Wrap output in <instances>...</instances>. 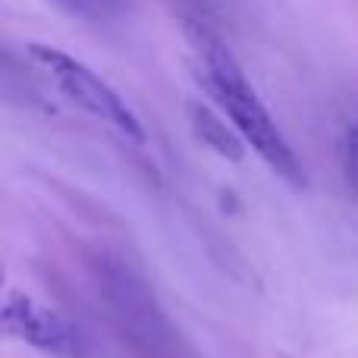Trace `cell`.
<instances>
[{
	"instance_id": "cell-2",
	"label": "cell",
	"mask_w": 358,
	"mask_h": 358,
	"mask_svg": "<svg viewBox=\"0 0 358 358\" xmlns=\"http://www.w3.org/2000/svg\"><path fill=\"white\" fill-rule=\"evenodd\" d=\"M29 57L44 73V79L54 85V92H60L69 104H76L79 110H85L88 117L101 120V123H107L123 138H129V142H136V145L145 142L142 120H138L136 113H132V107L126 104L98 73H92L82 60L50 48V44H29Z\"/></svg>"
},
{
	"instance_id": "cell-1",
	"label": "cell",
	"mask_w": 358,
	"mask_h": 358,
	"mask_svg": "<svg viewBox=\"0 0 358 358\" xmlns=\"http://www.w3.org/2000/svg\"><path fill=\"white\" fill-rule=\"evenodd\" d=\"M192 48L198 57V69H201V82L208 88V94L217 101L227 120L239 129V136L245 138V145L273 170L280 179L292 185V189H302L305 185V170L302 161L296 157L292 145L283 138L280 126L273 123L271 110L264 107V101L258 98L252 85H248L245 73H242L239 60L233 57V50L220 41L217 35H210L208 29H189Z\"/></svg>"
},
{
	"instance_id": "cell-6",
	"label": "cell",
	"mask_w": 358,
	"mask_h": 358,
	"mask_svg": "<svg viewBox=\"0 0 358 358\" xmlns=\"http://www.w3.org/2000/svg\"><path fill=\"white\" fill-rule=\"evenodd\" d=\"M126 0H98V6H101V13H104V19L107 16H113V13H120V6H123Z\"/></svg>"
},
{
	"instance_id": "cell-4",
	"label": "cell",
	"mask_w": 358,
	"mask_h": 358,
	"mask_svg": "<svg viewBox=\"0 0 358 358\" xmlns=\"http://www.w3.org/2000/svg\"><path fill=\"white\" fill-rule=\"evenodd\" d=\"M189 123H192V129H195L198 142L208 145V148L214 151V155H220L223 161L239 164L242 157H245L248 145H245V138L239 136V129H236L233 123L227 126V120L217 117L210 107L192 101V104H189Z\"/></svg>"
},
{
	"instance_id": "cell-5",
	"label": "cell",
	"mask_w": 358,
	"mask_h": 358,
	"mask_svg": "<svg viewBox=\"0 0 358 358\" xmlns=\"http://www.w3.org/2000/svg\"><path fill=\"white\" fill-rule=\"evenodd\" d=\"M50 3H57L60 10H66L69 16H79V19H104V13H101L98 0H50Z\"/></svg>"
},
{
	"instance_id": "cell-3",
	"label": "cell",
	"mask_w": 358,
	"mask_h": 358,
	"mask_svg": "<svg viewBox=\"0 0 358 358\" xmlns=\"http://www.w3.org/2000/svg\"><path fill=\"white\" fill-rule=\"evenodd\" d=\"M0 324L3 334L13 340L29 343L38 352H48L57 358H82L85 355V343L82 334L63 311L48 308L44 302H38L35 296L10 286L0 305Z\"/></svg>"
}]
</instances>
